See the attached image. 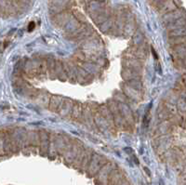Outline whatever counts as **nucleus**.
<instances>
[{
    "instance_id": "f257e3e1",
    "label": "nucleus",
    "mask_w": 186,
    "mask_h": 185,
    "mask_svg": "<svg viewBox=\"0 0 186 185\" xmlns=\"http://www.w3.org/2000/svg\"><path fill=\"white\" fill-rule=\"evenodd\" d=\"M35 28V23L34 22H31L30 24H29V28H28V31L30 32V31H32L33 29Z\"/></svg>"
}]
</instances>
